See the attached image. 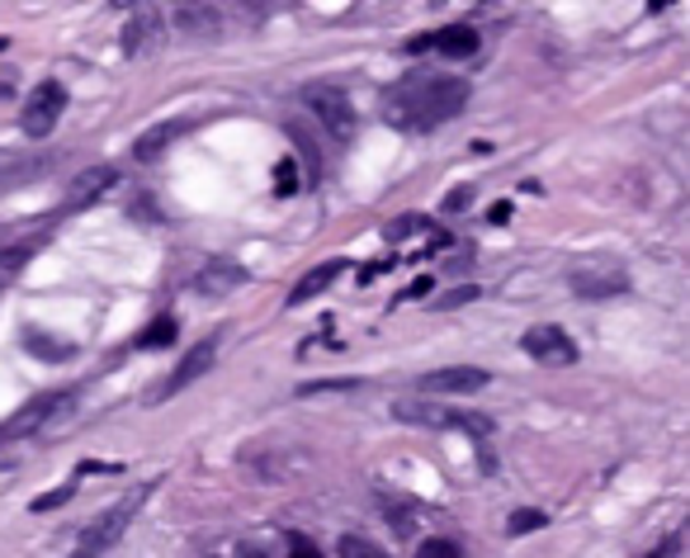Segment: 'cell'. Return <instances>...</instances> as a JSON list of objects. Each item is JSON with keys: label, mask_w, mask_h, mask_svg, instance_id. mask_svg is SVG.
I'll return each instance as SVG.
<instances>
[{"label": "cell", "mask_w": 690, "mask_h": 558, "mask_svg": "<svg viewBox=\"0 0 690 558\" xmlns=\"http://www.w3.org/2000/svg\"><path fill=\"white\" fill-rule=\"evenodd\" d=\"M246 285V270L237 260H204V270L194 275V289L204 293V299H223V293H233Z\"/></svg>", "instance_id": "4fadbf2b"}, {"label": "cell", "mask_w": 690, "mask_h": 558, "mask_svg": "<svg viewBox=\"0 0 690 558\" xmlns=\"http://www.w3.org/2000/svg\"><path fill=\"white\" fill-rule=\"evenodd\" d=\"M468 95L473 91H468L464 76L412 72L383 95V118L402 133H435L440 124H450V118L464 114Z\"/></svg>", "instance_id": "6da1fadb"}, {"label": "cell", "mask_w": 690, "mask_h": 558, "mask_svg": "<svg viewBox=\"0 0 690 558\" xmlns=\"http://www.w3.org/2000/svg\"><path fill=\"white\" fill-rule=\"evenodd\" d=\"M189 128H194L189 118H171V124H156V128H147V133L133 143V156H137V162H156V156H162V152L175 143V137H185Z\"/></svg>", "instance_id": "9a60e30c"}, {"label": "cell", "mask_w": 690, "mask_h": 558, "mask_svg": "<svg viewBox=\"0 0 690 558\" xmlns=\"http://www.w3.org/2000/svg\"><path fill=\"white\" fill-rule=\"evenodd\" d=\"M279 185V195H293V189H298V176H293V162H289V156H285V162H279V176H275Z\"/></svg>", "instance_id": "d4e9b609"}, {"label": "cell", "mask_w": 690, "mask_h": 558, "mask_svg": "<svg viewBox=\"0 0 690 558\" xmlns=\"http://www.w3.org/2000/svg\"><path fill=\"white\" fill-rule=\"evenodd\" d=\"M123 58H147L162 48V10L156 6H133L128 24H123Z\"/></svg>", "instance_id": "9c48e42d"}, {"label": "cell", "mask_w": 690, "mask_h": 558, "mask_svg": "<svg viewBox=\"0 0 690 558\" xmlns=\"http://www.w3.org/2000/svg\"><path fill=\"white\" fill-rule=\"evenodd\" d=\"M473 204V189L464 185V189H454V195L445 199V214H459V208H468Z\"/></svg>", "instance_id": "484cf974"}, {"label": "cell", "mask_w": 690, "mask_h": 558, "mask_svg": "<svg viewBox=\"0 0 690 558\" xmlns=\"http://www.w3.org/2000/svg\"><path fill=\"white\" fill-rule=\"evenodd\" d=\"M477 29L468 24H450V29H435V33H421V39L406 43V52H440V58H450V62H464L477 52Z\"/></svg>", "instance_id": "ba28073f"}, {"label": "cell", "mask_w": 690, "mask_h": 558, "mask_svg": "<svg viewBox=\"0 0 690 558\" xmlns=\"http://www.w3.org/2000/svg\"><path fill=\"white\" fill-rule=\"evenodd\" d=\"M289 558H322L317 554V545L308 535H298V530H289Z\"/></svg>", "instance_id": "cb8c5ba5"}, {"label": "cell", "mask_w": 690, "mask_h": 558, "mask_svg": "<svg viewBox=\"0 0 690 558\" xmlns=\"http://www.w3.org/2000/svg\"><path fill=\"white\" fill-rule=\"evenodd\" d=\"M341 558H383V549H374L369 539H360V535H346L341 539Z\"/></svg>", "instance_id": "44dd1931"}, {"label": "cell", "mask_w": 690, "mask_h": 558, "mask_svg": "<svg viewBox=\"0 0 690 558\" xmlns=\"http://www.w3.org/2000/svg\"><path fill=\"white\" fill-rule=\"evenodd\" d=\"M62 502H72V487H62V493H52V497H39V502H33V512H48V507H62Z\"/></svg>", "instance_id": "4316f807"}, {"label": "cell", "mask_w": 690, "mask_h": 558, "mask_svg": "<svg viewBox=\"0 0 690 558\" xmlns=\"http://www.w3.org/2000/svg\"><path fill=\"white\" fill-rule=\"evenodd\" d=\"M62 110H66V85H62V81H39V85L29 91L24 110H20V128H24L29 137H48L52 128H58Z\"/></svg>", "instance_id": "8992f818"}, {"label": "cell", "mask_w": 690, "mask_h": 558, "mask_svg": "<svg viewBox=\"0 0 690 558\" xmlns=\"http://www.w3.org/2000/svg\"><path fill=\"white\" fill-rule=\"evenodd\" d=\"M393 416L406 426H431V431H468V435L497 431V422H492L487 412H454V407H435V403H398Z\"/></svg>", "instance_id": "3957f363"}, {"label": "cell", "mask_w": 690, "mask_h": 558, "mask_svg": "<svg viewBox=\"0 0 690 558\" xmlns=\"http://www.w3.org/2000/svg\"><path fill=\"white\" fill-rule=\"evenodd\" d=\"M29 266V247H6L0 251V289L10 285V279H20Z\"/></svg>", "instance_id": "ac0fdd59"}, {"label": "cell", "mask_w": 690, "mask_h": 558, "mask_svg": "<svg viewBox=\"0 0 690 558\" xmlns=\"http://www.w3.org/2000/svg\"><path fill=\"white\" fill-rule=\"evenodd\" d=\"M152 487L156 483H137L128 497H119L114 507H104L91 526L81 530V539H76V549H72V558H100V554H110L123 535H128V526H133V516L147 507V497H152Z\"/></svg>", "instance_id": "7a4b0ae2"}, {"label": "cell", "mask_w": 690, "mask_h": 558, "mask_svg": "<svg viewBox=\"0 0 690 558\" xmlns=\"http://www.w3.org/2000/svg\"><path fill=\"white\" fill-rule=\"evenodd\" d=\"M171 341H175V318H162V322H152L133 345L137 351H156V345H171Z\"/></svg>", "instance_id": "d6986e66"}, {"label": "cell", "mask_w": 690, "mask_h": 558, "mask_svg": "<svg viewBox=\"0 0 690 558\" xmlns=\"http://www.w3.org/2000/svg\"><path fill=\"white\" fill-rule=\"evenodd\" d=\"M421 293H431V279H416V285L406 289V299H421Z\"/></svg>", "instance_id": "83f0119b"}, {"label": "cell", "mask_w": 690, "mask_h": 558, "mask_svg": "<svg viewBox=\"0 0 690 558\" xmlns=\"http://www.w3.org/2000/svg\"><path fill=\"white\" fill-rule=\"evenodd\" d=\"M652 558H662V554H652Z\"/></svg>", "instance_id": "f1b7e54d"}, {"label": "cell", "mask_w": 690, "mask_h": 558, "mask_svg": "<svg viewBox=\"0 0 690 558\" xmlns=\"http://www.w3.org/2000/svg\"><path fill=\"white\" fill-rule=\"evenodd\" d=\"M477 389H487V370H473V364L421 374V393H477Z\"/></svg>", "instance_id": "5bb4252c"}, {"label": "cell", "mask_w": 690, "mask_h": 558, "mask_svg": "<svg viewBox=\"0 0 690 558\" xmlns=\"http://www.w3.org/2000/svg\"><path fill=\"white\" fill-rule=\"evenodd\" d=\"M114 180H119L114 166H95V170H85V176H76L72 189H66V199H62V214H81V208H91L100 195H110Z\"/></svg>", "instance_id": "8fae6325"}, {"label": "cell", "mask_w": 690, "mask_h": 558, "mask_svg": "<svg viewBox=\"0 0 690 558\" xmlns=\"http://www.w3.org/2000/svg\"><path fill=\"white\" fill-rule=\"evenodd\" d=\"M76 389H58V393H43V397H33V403H24L20 412L10 416L6 426H0V435H10V441H20V435H33V431H43L48 422H58L62 412H72L76 407Z\"/></svg>", "instance_id": "5b68a950"}, {"label": "cell", "mask_w": 690, "mask_h": 558, "mask_svg": "<svg viewBox=\"0 0 690 558\" xmlns=\"http://www.w3.org/2000/svg\"><path fill=\"white\" fill-rule=\"evenodd\" d=\"M24 345H29V351H33V355H52V360H66V355H72V345L43 341V337H39V331H29V337H24Z\"/></svg>", "instance_id": "ffe728a7"}, {"label": "cell", "mask_w": 690, "mask_h": 558, "mask_svg": "<svg viewBox=\"0 0 690 558\" xmlns=\"http://www.w3.org/2000/svg\"><path fill=\"white\" fill-rule=\"evenodd\" d=\"M346 275V260L341 256H336V260H322V266H317V270H308L303 279H298V285H293V293H289V303L298 308V303H308V299H317V293H327L331 285H336V279H341Z\"/></svg>", "instance_id": "2e32d148"}, {"label": "cell", "mask_w": 690, "mask_h": 558, "mask_svg": "<svg viewBox=\"0 0 690 558\" xmlns=\"http://www.w3.org/2000/svg\"><path fill=\"white\" fill-rule=\"evenodd\" d=\"M303 100H308V110L322 118V128L336 137V143H350V137L360 133L356 104H350V95L341 91V85H308Z\"/></svg>", "instance_id": "277c9868"}, {"label": "cell", "mask_w": 690, "mask_h": 558, "mask_svg": "<svg viewBox=\"0 0 690 558\" xmlns=\"http://www.w3.org/2000/svg\"><path fill=\"white\" fill-rule=\"evenodd\" d=\"M539 526H548V516L544 512H516V516H511V535H529V530H539Z\"/></svg>", "instance_id": "7402d4cb"}, {"label": "cell", "mask_w": 690, "mask_h": 558, "mask_svg": "<svg viewBox=\"0 0 690 558\" xmlns=\"http://www.w3.org/2000/svg\"><path fill=\"white\" fill-rule=\"evenodd\" d=\"M175 24H181L189 39H214V33H218V10L214 6H181V10H175Z\"/></svg>", "instance_id": "e0dca14e"}, {"label": "cell", "mask_w": 690, "mask_h": 558, "mask_svg": "<svg viewBox=\"0 0 690 558\" xmlns=\"http://www.w3.org/2000/svg\"><path fill=\"white\" fill-rule=\"evenodd\" d=\"M568 285L577 299H587V303H600V299H615V293H625L629 289V275L610 266V260H587V266H577L568 275Z\"/></svg>", "instance_id": "52a82bcc"}, {"label": "cell", "mask_w": 690, "mask_h": 558, "mask_svg": "<svg viewBox=\"0 0 690 558\" xmlns=\"http://www.w3.org/2000/svg\"><path fill=\"white\" fill-rule=\"evenodd\" d=\"M416 558H464V554H459L454 539H426V545L416 549Z\"/></svg>", "instance_id": "603a6c76"}, {"label": "cell", "mask_w": 690, "mask_h": 558, "mask_svg": "<svg viewBox=\"0 0 690 558\" xmlns=\"http://www.w3.org/2000/svg\"><path fill=\"white\" fill-rule=\"evenodd\" d=\"M214 355H218V341H204V345H194V351H189V355H185V360L171 370V379L162 383V393H156V397H175L181 389H189L194 379H204V374H208V364H214Z\"/></svg>", "instance_id": "7c38bea8"}, {"label": "cell", "mask_w": 690, "mask_h": 558, "mask_svg": "<svg viewBox=\"0 0 690 558\" xmlns=\"http://www.w3.org/2000/svg\"><path fill=\"white\" fill-rule=\"evenodd\" d=\"M521 345H525V355L539 364H577V341L563 327H529Z\"/></svg>", "instance_id": "30bf717a"}]
</instances>
